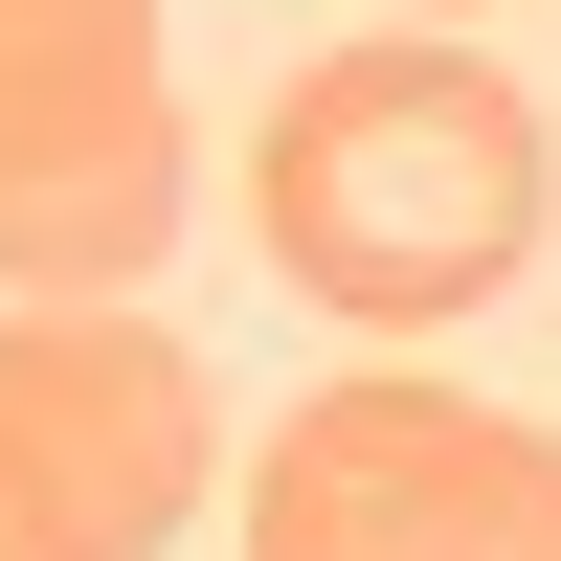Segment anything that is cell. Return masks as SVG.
I'll list each match as a JSON object with an SVG mask.
<instances>
[{
	"instance_id": "3957f363",
	"label": "cell",
	"mask_w": 561,
	"mask_h": 561,
	"mask_svg": "<svg viewBox=\"0 0 561 561\" xmlns=\"http://www.w3.org/2000/svg\"><path fill=\"white\" fill-rule=\"evenodd\" d=\"M248 561H561V427L359 359L248 449Z\"/></svg>"
},
{
	"instance_id": "6da1fadb",
	"label": "cell",
	"mask_w": 561,
	"mask_h": 561,
	"mask_svg": "<svg viewBox=\"0 0 561 561\" xmlns=\"http://www.w3.org/2000/svg\"><path fill=\"white\" fill-rule=\"evenodd\" d=\"M561 158L517 113V68L449 23H382V45H314L293 90L248 113V225L270 270H293L314 314H359V337H427V314H494L539 248Z\"/></svg>"
},
{
	"instance_id": "5b68a950",
	"label": "cell",
	"mask_w": 561,
	"mask_h": 561,
	"mask_svg": "<svg viewBox=\"0 0 561 561\" xmlns=\"http://www.w3.org/2000/svg\"><path fill=\"white\" fill-rule=\"evenodd\" d=\"M382 23H472V0H382Z\"/></svg>"
},
{
	"instance_id": "277c9868",
	"label": "cell",
	"mask_w": 561,
	"mask_h": 561,
	"mask_svg": "<svg viewBox=\"0 0 561 561\" xmlns=\"http://www.w3.org/2000/svg\"><path fill=\"white\" fill-rule=\"evenodd\" d=\"M225 472L180 314H0V561H158Z\"/></svg>"
},
{
	"instance_id": "7a4b0ae2",
	"label": "cell",
	"mask_w": 561,
	"mask_h": 561,
	"mask_svg": "<svg viewBox=\"0 0 561 561\" xmlns=\"http://www.w3.org/2000/svg\"><path fill=\"white\" fill-rule=\"evenodd\" d=\"M180 248V68L158 0H0V293L113 314Z\"/></svg>"
}]
</instances>
